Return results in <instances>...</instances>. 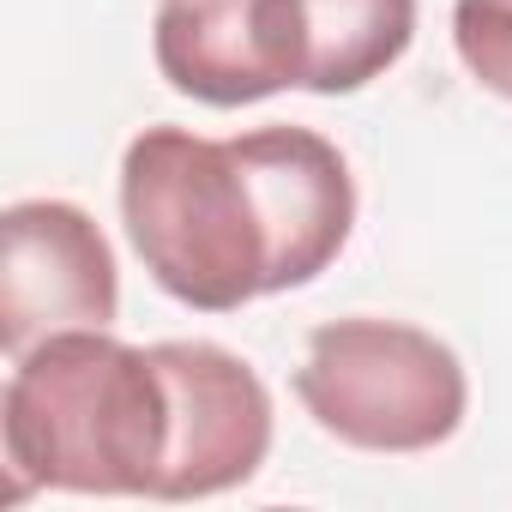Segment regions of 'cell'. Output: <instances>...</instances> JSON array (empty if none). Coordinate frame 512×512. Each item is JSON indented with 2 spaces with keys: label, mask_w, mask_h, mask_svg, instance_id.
Returning <instances> with one entry per match:
<instances>
[{
  "label": "cell",
  "mask_w": 512,
  "mask_h": 512,
  "mask_svg": "<svg viewBox=\"0 0 512 512\" xmlns=\"http://www.w3.org/2000/svg\"><path fill=\"white\" fill-rule=\"evenodd\" d=\"M13 494H163L175 446V392L157 350L103 332H55L13 356L0 392Z\"/></svg>",
  "instance_id": "cell-2"
},
{
  "label": "cell",
  "mask_w": 512,
  "mask_h": 512,
  "mask_svg": "<svg viewBox=\"0 0 512 512\" xmlns=\"http://www.w3.org/2000/svg\"><path fill=\"white\" fill-rule=\"evenodd\" d=\"M452 43L470 79L512 103V0H458L452 7Z\"/></svg>",
  "instance_id": "cell-8"
},
{
  "label": "cell",
  "mask_w": 512,
  "mask_h": 512,
  "mask_svg": "<svg viewBox=\"0 0 512 512\" xmlns=\"http://www.w3.org/2000/svg\"><path fill=\"white\" fill-rule=\"evenodd\" d=\"M296 91L350 97L392 73L416 37V0H284Z\"/></svg>",
  "instance_id": "cell-7"
},
{
  "label": "cell",
  "mask_w": 512,
  "mask_h": 512,
  "mask_svg": "<svg viewBox=\"0 0 512 512\" xmlns=\"http://www.w3.org/2000/svg\"><path fill=\"white\" fill-rule=\"evenodd\" d=\"M121 223L163 296L235 314L338 260L356 229V181L314 127L272 121L235 139L145 127L121 157Z\"/></svg>",
  "instance_id": "cell-1"
},
{
  "label": "cell",
  "mask_w": 512,
  "mask_h": 512,
  "mask_svg": "<svg viewBox=\"0 0 512 512\" xmlns=\"http://www.w3.org/2000/svg\"><path fill=\"white\" fill-rule=\"evenodd\" d=\"M121 314L109 235L67 199H19L0 217V350L55 332H103Z\"/></svg>",
  "instance_id": "cell-4"
},
{
  "label": "cell",
  "mask_w": 512,
  "mask_h": 512,
  "mask_svg": "<svg viewBox=\"0 0 512 512\" xmlns=\"http://www.w3.org/2000/svg\"><path fill=\"white\" fill-rule=\"evenodd\" d=\"M302 410L356 452H434L470 410V380L452 344L404 320H332L296 368Z\"/></svg>",
  "instance_id": "cell-3"
},
{
  "label": "cell",
  "mask_w": 512,
  "mask_h": 512,
  "mask_svg": "<svg viewBox=\"0 0 512 512\" xmlns=\"http://www.w3.org/2000/svg\"><path fill=\"white\" fill-rule=\"evenodd\" d=\"M175 392V446L157 500H205L247 482L272 452V392L235 350L205 338L151 344Z\"/></svg>",
  "instance_id": "cell-5"
},
{
  "label": "cell",
  "mask_w": 512,
  "mask_h": 512,
  "mask_svg": "<svg viewBox=\"0 0 512 512\" xmlns=\"http://www.w3.org/2000/svg\"><path fill=\"white\" fill-rule=\"evenodd\" d=\"M157 73L169 79V91L211 109L296 91L284 0H163Z\"/></svg>",
  "instance_id": "cell-6"
}]
</instances>
